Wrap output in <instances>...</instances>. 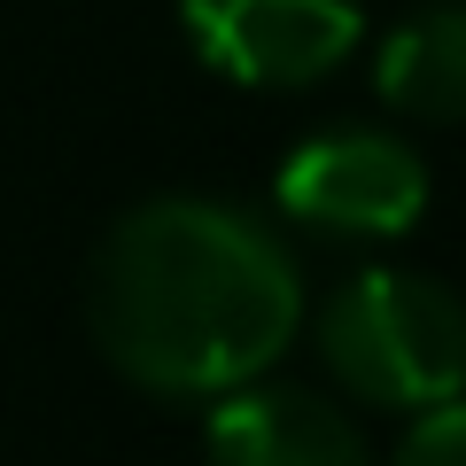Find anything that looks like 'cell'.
<instances>
[{
	"label": "cell",
	"instance_id": "1",
	"mask_svg": "<svg viewBox=\"0 0 466 466\" xmlns=\"http://www.w3.org/2000/svg\"><path fill=\"white\" fill-rule=\"evenodd\" d=\"M86 327L148 397H226L288 358L303 272L265 218L218 195H156L94 241Z\"/></svg>",
	"mask_w": 466,
	"mask_h": 466
},
{
	"label": "cell",
	"instance_id": "2",
	"mask_svg": "<svg viewBox=\"0 0 466 466\" xmlns=\"http://www.w3.org/2000/svg\"><path fill=\"white\" fill-rule=\"evenodd\" d=\"M319 366L373 412H428L466 389V303L435 272L366 265L311 319Z\"/></svg>",
	"mask_w": 466,
	"mask_h": 466
},
{
	"label": "cell",
	"instance_id": "3",
	"mask_svg": "<svg viewBox=\"0 0 466 466\" xmlns=\"http://www.w3.org/2000/svg\"><path fill=\"white\" fill-rule=\"evenodd\" d=\"M272 202H280L288 226L319 233V241H397L428 210V164L397 133L327 125L280 156Z\"/></svg>",
	"mask_w": 466,
	"mask_h": 466
},
{
	"label": "cell",
	"instance_id": "4",
	"mask_svg": "<svg viewBox=\"0 0 466 466\" xmlns=\"http://www.w3.org/2000/svg\"><path fill=\"white\" fill-rule=\"evenodd\" d=\"M179 32L218 78L296 94L358 55L366 0H179Z\"/></svg>",
	"mask_w": 466,
	"mask_h": 466
},
{
	"label": "cell",
	"instance_id": "5",
	"mask_svg": "<svg viewBox=\"0 0 466 466\" xmlns=\"http://www.w3.org/2000/svg\"><path fill=\"white\" fill-rule=\"evenodd\" d=\"M202 466H373V459H366V435L327 397L241 381L210 404Z\"/></svg>",
	"mask_w": 466,
	"mask_h": 466
},
{
	"label": "cell",
	"instance_id": "6",
	"mask_svg": "<svg viewBox=\"0 0 466 466\" xmlns=\"http://www.w3.org/2000/svg\"><path fill=\"white\" fill-rule=\"evenodd\" d=\"M373 94L412 125H466V0H428L373 47Z\"/></svg>",
	"mask_w": 466,
	"mask_h": 466
},
{
	"label": "cell",
	"instance_id": "7",
	"mask_svg": "<svg viewBox=\"0 0 466 466\" xmlns=\"http://www.w3.org/2000/svg\"><path fill=\"white\" fill-rule=\"evenodd\" d=\"M389 466H466V389L428 404V412H412V428L389 451Z\"/></svg>",
	"mask_w": 466,
	"mask_h": 466
}]
</instances>
